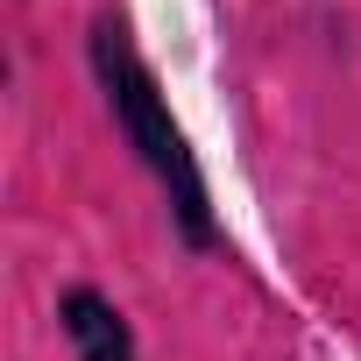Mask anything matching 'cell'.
<instances>
[{"instance_id":"6da1fadb","label":"cell","mask_w":361,"mask_h":361,"mask_svg":"<svg viewBox=\"0 0 361 361\" xmlns=\"http://www.w3.org/2000/svg\"><path fill=\"white\" fill-rule=\"evenodd\" d=\"M92 64H99V85H106V106H114V128L128 135V149L149 163V177L170 192V213L185 227L192 248H213V199H206V177H199V156L177 135L149 64L121 43V29H99L92 36Z\"/></svg>"},{"instance_id":"7a4b0ae2","label":"cell","mask_w":361,"mask_h":361,"mask_svg":"<svg viewBox=\"0 0 361 361\" xmlns=\"http://www.w3.org/2000/svg\"><path fill=\"white\" fill-rule=\"evenodd\" d=\"M57 319H64V340L78 347V361H135V333L99 290H64Z\"/></svg>"}]
</instances>
